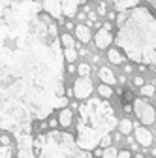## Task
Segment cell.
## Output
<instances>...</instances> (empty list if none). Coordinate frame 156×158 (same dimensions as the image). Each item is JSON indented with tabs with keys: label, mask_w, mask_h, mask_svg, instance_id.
<instances>
[{
	"label": "cell",
	"mask_w": 156,
	"mask_h": 158,
	"mask_svg": "<svg viewBox=\"0 0 156 158\" xmlns=\"http://www.w3.org/2000/svg\"><path fill=\"white\" fill-rule=\"evenodd\" d=\"M13 135L17 137V147H19V156L21 158H36L34 154V139L30 132H23L17 130L13 132Z\"/></svg>",
	"instance_id": "obj_5"
},
{
	"label": "cell",
	"mask_w": 156,
	"mask_h": 158,
	"mask_svg": "<svg viewBox=\"0 0 156 158\" xmlns=\"http://www.w3.org/2000/svg\"><path fill=\"white\" fill-rule=\"evenodd\" d=\"M107 56H109V60H111L113 64H122V60H124V55H122L119 49H111V51L107 53Z\"/></svg>",
	"instance_id": "obj_14"
},
{
	"label": "cell",
	"mask_w": 156,
	"mask_h": 158,
	"mask_svg": "<svg viewBox=\"0 0 156 158\" xmlns=\"http://www.w3.org/2000/svg\"><path fill=\"white\" fill-rule=\"evenodd\" d=\"M77 56H79V55H77V51H75L73 47H66V49H64V58H66L68 62H73Z\"/></svg>",
	"instance_id": "obj_17"
},
{
	"label": "cell",
	"mask_w": 156,
	"mask_h": 158,
	"mask_svg": "<svg viewBox=\"0 0 156 158\" xmlns=\"http://www.w3.org/2000/svg\"><path fill=\"white\" fill-rule=\"evenodd\" d=\"M130 151H119V154H117V158H130Z\"/></svg>",
	"instance_id": "obj_24"
},
{
	"label": "cell",
	"mask_w": 156,
	"mask_h": 158,
	"mask_svg": "<svg viewBox=\"0 0 156 158\" xmlns=\"http://www.w3.org/2000/svg\"><path fill=\"white\" fill-rule=\"evenodd\" d=\"M98 92H100L102 98H111V96H113V89H111V85H105V83L98 87Z\"/></svg>",
	"instance_id": "obj_16"
},
{
	"label": "cell",
	"mask_w": 156,
	"mask_h": 158,
	"mask_svg": "<svg viewBox=\"0 0 156 158\" xmlns=\"http://www.w3.org/2000/svg\"><path fill=\"white\" fill-rule=\"evenodd\" d=\"M53 17L34 0H0V128L30 132L68 104Z\"/></svg>",
	"instance_id": "obj_1"
},
{
	"label": "cell",
	"mask_w": 156,
	"mask_h": 158,
	"mask_svg": "<svg viewBox=\"0 0 156 158\" xmlns=\"http://www.w3.org/2000/svg\"><path fill=\"white\" fill-rule=\"evenodd\" d=\"M73 94L77 96V100H87L92 94V81L88 77H79L73 83Z\"/></svg>",
	"instance_id": "obj_7"
},
{
	"label": "cell",
	"mask_w": 156,
	"mask_h": 158,
	"mask_svg": "<svg viewBox=\"0 0 156 158\" xmlns=\"http://www.w3.org/2000/svg\"><path fill=\"white\" fill-rule=\"evenodd\" d=\"M133 113L138 115V118L141 121V124H152L156 118V111L150 104H147L145 100H133Z\"/></svg>",
	"instance_id": "obj_6"
},
{
	"label": "cell",
	"mask_w": 156,
	"mask_h": 158,
	"mask_svg": "<svg viewBox=\"0 0 156 158\" xmlns=\"http://www.w3.org/2000/svg\"><path fill=\"white\" fill-rule=\"evenodd\" d=\"M100 145H102L104 149H107V147L111 145V135H109V134H107V135H104L102 139H100Z\"/></svg>",
	"instance_id": "obj_23"
},
{
	"label": "cell",
	"mask_w": 156,
	"mask_h": 158,
	"mask_svg": "<svg viewBox=\"0 0 156 158\" xmlns=\"http://www.w3.org/2000/svg\"><path fill=\"white\" fill-rule=\"evenodd\" d=\"M117 154H119V151H117V149L107 147V149L102 152V158H117Z\"/></svg>",
	"instance_id": "obj_18"
},
{
	"label": "cell",
	"mask_w": 156,
	"mask_h": 158,
	"mask_svg": "<svg viewBox=\"0 0 156 158\" xmlns=\"http://www.w3.org/2000/svg\"><path fill=\"white\" fill-rule=\"evenodd\" d=\"M68 72H70V73H73V72H77V68H75V66H72V64H70V66H68Z\"/></svg>",
	"instance_id": "obj_28"
},
{
	"label": "cell",
	"mask_w": 156,
	"mask_h": 158,
	"mask_svg": "<svg viewBox=\"0 0 156 158\" xmlns=\"http://www.w3.org/2000/svg\"><path fill=\"white\" fill-rule=\"evenodd\" d=\"M135 158H145V156L143 154H135Z\"/></svg>",
	"instance_id": "obj_31"
},
{
	"label": "cell",
	"mask_w": 156,
	"mask_h": 158,
	"mask_svg": "<svg viewBox=\"0 0 156 158\" xmlns=\"http://www.w3.org/2000/svg\"><path fill=\"white\" fill-rule=\"evenodd\" d=\"M0 143H2V145H10V137L6 134H2V135H0Z\"/></svg>",
	"instance_id": "obj_25"
},
{
	"label": "cell",
	"mask_w": 156,
	"mask_h": 158,
	"mask_svg": "<svg viewBox=\"0 0 156 158\" xmlns=\"http://www.w3.org/2000/svg\"><path fill=\"white\" fill-rule=\"evenodd\" d=\"M147 2H150V4H152V6L156 8V0H147Z\"/></svg>",
	"instance_id": "obj_30"
},
{
	"label": "cell",
	"mask_w": 156,
	"mask_h": 158,
	"mask_svg": "<svg viewBox=\"0 0 156 158\" xmlns=\"http://www.w3.org/2000/svg\"><path fill=\"white\" fill-rule=\"evenodd\" d=\"M98 13H102V15L105 13V4H100V6H98Z\"/></svg>",
	"instance_id": "obj_27"
},
{
	"label": "cell",
	"mask_w": 156,
	"mask_h": 158,
	"mask_svg": "<svg viewBox=\"0 0 156 158\" xmlns=\"http://www.w3.org/2000/svg\"><path fill=\"white\" fill-rule=\"evenodd\" d=\"M17 158H21V156H17Z\"/></svg>",
	"instance_id": "obj_32"
},
{
	"label": "cell",
	"mask_w": 156,
	"mask_h": 158,
	"mask_svg": "<svg viewBox=\"0 0 156 158\" xmlns=\"http://www.w3.org/2000/svg\"><path fill=\"white\" fill-rule=\"evenodd\" d=\"M60 44H62L64 47H73V38H72L70 34H62V38H60Z\"/></svg>",
	"instance_id": "obj_19"
},
{
	"label": "cell",
	"mask_w": 156,
	"mask_h": 158,
	"mask_svg": "<svg viewBox=\"0 0 156 158\" xmlns=\"http://www.w3.org/2000/svg\"><path fill=\"white\" fill-rule=\"evenodd\" d=\"M77 72H79V75H81V77H87V75L90 73V66H88V64H79Z\"/></svg>",
	"instance_id": "obj_21"
},
{
	"label": "cell",
	"mask_w": 156,
	"mask_h": 158,
	"mask_svg": "<svg viewBox=\"0 0 156 158\" xmlns=\"http://www.w3.org/2000/svg\"><path fill=\"white\" fill-rule=\"evenodd\" d=\"M149 158H152V156H149Z\"/></svg>",
	"instance_id": "obj_33"
},
{
	"label": "cell",
	"mask_w": 156,
	"mask_h": 158,
	"mask_svg": "<svg viewBox=\"0 0 156 158\" xmlns=\"http://www.w3.org/2000/svg\"><path fill=\"white\" fill-rule=\"evenodd\" d=\"M72 121H73V113H72V109L62 107L60 113H58V124H62V126L66 128V126L72 124Z\"/></svg>",
	"instance_id": "obj_12"
},
{
	"label": "cell",
	"mask_w": 156,
	"mask_h": 158,
	"mask_svg": "<svg viewBox=\"0 0 156 158\" xmlns=\"http://www.w3.org/2000/svg\"><path fill=\"white\" fill-rule=\"evenodd\" d=\"M119 128H121V134L128 135V134L133 130V123H132V121H128V118H124V121H121V123H119Z\"/></svg>",
	"instance_id": "obj_15"
},
{
	"label": "cell",
	"mask_w": 156,
	"mask_h": 158,
	"mask_svg": "<svg viewBox=\"0 0 156 158\" xmlns=\"http://www.w3.org/2000/svg\"><path fill=\"white\" fill-rule=\"evenodd\" d=\"M98 75H100V79H102V83H105V85H115V83H117V77H115L113 70H111V68H107V66L100 68Z\"/></svg>",
	"instance_id": "obj_11"
},
{
	"label": "cell",
	"mask_w": 156,
	"mask_h": 158,
	"mask_svg": "<svg viewBox=\"0 0 156 158\" xmlns=\"http://www.w3.org/2000/svg\"><path fill=\"white\" fill-rule=\"evenodd\" d=\"M0 158H11V147L10 145L0 147Z\"/></svg>",
	"instance_id": "obj_20"
},
{
	"label": "cell",
	"mask_w": 156,
	"mask_h": 158,
	"mask_svg": "<svg viewBox=\"0 0 156 158\" xmlns=\"http://www.w3.org/2000/svg\"><path fill=\"white\" fill-rule=\"evenodd\" d=\"M119 126L113 106L105 100L87 98V104L79 106V123H77V145L83 151H94L100 139Z\"/></svg>",
	"instance_id": "obj_3"
},
{
	"label": "cell",
	"mask_w": 156,
	"mask_h": 158,
	"mask_svg": "<svg viewBox=\"0 0 156 158\" xmlns=\"http://www.w3.org/2000/svg\"><path fill=\"white\" fill-rule=\"evenodd\" d=\"M133 130H135V137H138V143L139 145H143V147H150L152 145V134L147 128H143L138 123H133Z\"/></svg>",
	"instance_id": "obj_9"
},
{
	"label": "cell",
	"mask_w": 156,
	"mask_h": 158,
	"mask_svg": "<svg viewBox=\"0 0 156 158\" xmlns=\"http://www.w3.org/2000/svg\"><path fill=\"white\" fill-rule=\"evenodd\" d=\"M34 154L38 158H90V151H83L72 134L56 130L36 137Z\"/></svg>",
	"instance_id": "obj_4"
},
{
	"label": "cell",
	"mask_w": 156,
	"mask_h": 158,
	"mask_svg": "<svg viewBox=\"0 0 156 158\" xmlns=\"http://www.w3.org/2000/svg\"><path fill=\"white\" fill-rule=\"evenodd\" d=\"M75 36H77V40H79V42L88 44L90 38H92V32H90V28H88L87 25H77V27H75Z\"/></svg>",
	"instance_id": "obj_10"
},
{
	"label": "cell",
	"mask_w": 156,
	"mask_h": 158,
	"mask_svg": "<svg viewBox=\"0 0 156 158\" xmlns=\"http://www.w3.org/2000/svg\"><path fill=\"white\" fill-rule=\"evenodd\" d=\"M133 83L138 85V87H143V85H145V81H143V77H135V79H133Z\"/></svg>",
	"instance_id": "obj_26"
},
{
	"label": "cell",
	"mask_w": 156,
	"mask_h": 158,
	"mask_svg": "<svg viewBox=\"0 0 156 158\" xmlns=\"http://www.w3.org/2000/svg\"><path fill=\"white\" fill-rule=\"evenodd\" d=\"M88 19H90V21H96V13L90 11V13H88Z\"/></svg>",
	"instance_id": "obj_29"
},
{
	"label": "cell",
	"mask_w": 156,
	"mask_h": 158,
	"mask_svg": "<svg viewBox=\"0 0 156 158\" xmlns=\"http://www.w3.org/2000/svg\"><path fill=\"white\" fill-rule=\"evenodd\" d=\"M113 4H115V10L124 11L128 8H135L139 4V0H113Z\"/></svg>",
	"instance_id": "obj_13"
},
{
	"label": "cell",
	"mask_w": 156,
	"mask_h": 158,
	"mask_svg": "<svg viewBox=\"0 0 156 158\" xmlns=\"http://www.w3.org/2000/svg\"><path fill=\"white\" fill-rule=\"evenodd\" d=\"M115 42L132 62L156 66V17L141 6L124 10L117 15Z\"/></svg>",
	"instance_id": "obj_2"
},
{
	"label": "cell",
	"mask_w": 156,
	"mask_h": 158,
	"mask_svg": "<svg viewBox=\"0 0 156 158\" xmlns=\"http://www.w3.org/2000/svg\"><path fill=\"white\" fill-rule=\"evenodd\" d=\"M113 34H111V30L109 28H100L98 32H96V36H94V42H96V47L98 49H107V45L113 42Z\"/></svg>",
	"instance_id": "obj_8"
},
{
	"label": "cell",
	"mask_w": 156,
	"mask_h": 158,
	"mask_svg": "<svg viewBox=\"0 0 156 158\" xmlns=\"http://www.w3.org/2000/svg\"><path fill=\"white\" fill-rule=\"evenodd\" d=\"M141 94L143 96H152L154 94V85H143L141 87Z\"/></svg>",
	"instance_id": "obj_22"
}]
</instances>
